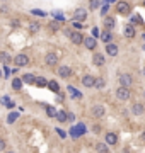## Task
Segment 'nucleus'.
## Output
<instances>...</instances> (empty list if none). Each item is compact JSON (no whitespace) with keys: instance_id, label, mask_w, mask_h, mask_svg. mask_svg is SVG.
<instances>
[{"instance_id":"nucleus-1","label":"nucleus","mask_w":145,"mask_h":153,"mask_svg":"<svg viewBox=\"0 0 145 153\" xmlns=\"http://www.w3.org/2000/svg\"><path fill=\"white\" fill-rule=\"evenodd\" d=\"M116 97L119 99V100L130 99V90H128V87H121V85H119V89L116 90Z\"/></svg>"},{"instance_id":"nucleus-2","label":"nucleus","mask_w":145,"mask_h":153,"mask_svg":"<svg viewBox=\"0 0 145 153\" xmlns=\"http://www.w3.org/2000/svg\"><path fill=\"white\" fill-rule=\"evenodd\" d=\"M118 12L121 15H128L131 12V7L128 2H118Z\"/></svg>"},{"instance_id":"nucleus-3","label":"nucleus","mask_w":145,"mask_h":153,"mask_svg":"<svg viewBox=\"0 0 145 153\" xmlns=\"http://www.w3.org/2000/svg\"><path fill=\"white\" fill-rule=\"evenodd\" d=\"M14 63L17 65V66H26L29 63V58H28V55H24V53H21V55H17L14 58Z\"/></svg>"},{"instance_id":"nucleus-4","label":"nucleus","mask_w":145,"mask_h":153,"mask_svg":"<svg viewBox=\"0 0 145 153\" xmlns=\"http://www.w3.org/2000/svg\"><path fill=\"white\" fill-rule=\"evenodd\" d=\"M84 133H85V126H84V124H77L75 128H72V129H70V134H72L74 138L80 136V134H84Z\"/></svg>"},{"instance_id":"nucleus-5","label":"nucleus","mask_w":145,"mask_h":153,"mask_svg":"<svg viewBox=\"0 0 145 153\" xmlns=\"http://www.w3.org/2000/svg\"><path fill=\"white\" fill-rule=\"evenodd\" d=\"M85 17H87V10H85V9H77L75 14H74V21H77V22L84 21Z\"/></svg>"},{"instance_id":"nucleus-6","label":"nucleus","mask_w":145,"mask_h":153,"mask_svg":"<svg viewBox=\"0 0 145 153\" xmlns=\"http://www.w3.org/2000/svg\"><path fill=\"white\" fill-rule=\"evenodd\" d=\"M44 61H46V65L53 66V65H56V63H58V56H56L55 53H48V55L44 56Z\"/></svg>"},{"instance_id":"nucleus-7","label":"nucleus","mask_w":145,"mask_h":153,"mask_svg":"<svg viewBox=\"0 0 145 153\" xmlns=\"http://www.w3.org/2000/svg\"><path fill=\"white\" fill-rule=\"evenodd\" d=\"M131 82H133L131 75H121L119 76V84H121V87H130Z\"/></svg>"},{"instance_id":"nucleus-8","label":"nucleus","mask_w":145,"mask_h":153,"mask_svg":"<svg viewBox=\"0 0 145 153\" xmlns=\"http://www.w3.org/2000/svg\"><path fill=\"white\" fill-rule=\"evenodd\" d=\"M84 44H85V48L87 49H94L96 48V39L92 38V36H89V38H84Z\"/></svg>"},{"instance_id":"nucleus-9","label":"nucleus","mask_w":145,"mask_h":153,"mask_svg":"<svg viewBox=\"0 0 145 153\" xmlns=\"http://www.w3.org/2000/svg\"><path fill=\"white\" fill-rule=\"evenodd\" d=\"M94 82H96V76H92V75H85L82 78V85H84V87H92Z\"/></svg>"},{"instance_id":"nucleus-10","label":"nucleus","mask_w":145,"mask_h":153,"mask_svg":"<svg viewBox=\"0 0 145 153\" xmlns=\"http://www.w3.org/2000/svg\"><path fill=\"white\" fill-rule=\"evenodd\" d=\"M106 53H108L109 56H116L118 55V46L116 44H113V43L106 44Z\"/></svg>"},{"instance_id":"nucleus-11","label":"nucleus","mask_w":145,"mask_h":153,"mask_svg":"<svg viewBox=\"0 0 145 153\" xmlns=\"http://www.w3.org/2000/svg\"><path fill=\"white\" fill-rule=\"evenodd\" d=\"M70 73H72V70H70L68 66H60V68H58V75L62 76V78H68Z\"/></svg>"},{"instance_id":"nucleus-12","label":"nucleus","mask_w":145,"mask_h":153,"mask_svg":"<svg viewBox=\"0 0 145 153\" xmlns=\"http://www.w3.org/2000/svg\"><path fill=\"white\" fill-rule=\"evenodd\" d=\"M70 39H72L74 44H80V43L84 41V38H82L80 32H72V34H70Z\"/></svg>"},{"instance_id":"nucleus-13","label":"nucleus","mask_w":145,"mask_h":153,"mask_svg":"<svg viewBox=\"0 0 145 153\" xmlns=\"http://www.w3.org/2000/svg\"><path fill=\"white\" fill-rule=\"evenodd\" d=\"M92 61H94L96 66H103V65H104V56L101 55V53H96L94 58H92Z\"/></svg>"},{"instance_id":"nucleus-14","label":"nucleus","mask_w":145,"mask_h":153,"mask_svg":"<svg viewBox=\"0 0 145 153\" xmlns=\"http://www.w3.org/2000/svg\"><path fill=\"white\" fill-rule=\"evenodd\" d=\"M116 141H118V136L114 133H108L106 134V143L108 145H116Z\"/></svg>"},{"instance_id":"nucleus-15","label":"nucleus","mask_w":145,"mask_h":153,"mask_svg":"<svg viewBox=\"0 0 145 153\" xmlns=\"http://www.w3.org/2000/svg\"><path fill=\"white\" fill-rule=\"evenodd\" d=\"M22 84H34L36 82V76L31 75V73H26V75H22Z\"/></svg>"},{"instance_id":"nucleus-16","label":"nucleus","mask_w":145,"mask_h":153,"mask_svg":"<svg viewBox=\"0 0 145 153\" xmlns=\"http://www.w3.org/2000/svg\"><path fill=\"white\" fill-rule=\"evenodd\" d=\"M92 114H94L96 118H103V116H104V107H103V105H94Z\"/></svg>"},{"instance_id":"nucleus-17","label":"nucleus","mask_w":145,"mask_h":153,"mask_svg":"<svg viewBox=\"0 0 145 153\" xmlns=\"http://www.w3.org/2000/svg\"><path fill=\"white\" fill-rule=\"evenodd\" d=\"M101 39H103L106 44H109V43L113 41V34H111L109 31H106V32H103V34H101Z\"/></svg>"},{"instance_id":"nucleus-18","label":"nucleus","mask_w":145,"mask_h":153,"mask_svg":"<svg viewBox=\"0 0 145 153\" xmlns=\"http://www.w3.org/2000/svg\"><path fill=\"white\" fill-rule=\"evenodd\" d=\"M46 85H48L50 90H53V92H58V90H60V85H58V82H55V80H50Z\"/></svg>"},{"instance_id":"nucleus-19","label":"nucleus","mask_w":145,"mask_h":153,"mask_svg":"<svg viewBox=\"0 0 145 153\" xmlns=\"http://www.w3.org/2000/svg\"><path fill=\"white\" fill-rule=\"evenodd\" d=\"M0 61L4 63V65H7V63H10V56L5 51H0Z\"/></svg>"},{"instance_id":"nucleus-20","label":"nucleus","mask_w":145,"mask_h":153,"mask_svg":"<svg viewBox=\"0 0 145 153\" xmlns=\"http://www.w3.org/2000/svg\"><path fill=\"white\" fill-rule=\"evenodd\" d=\"M56 119H58L60 123H65V121H67V112H65V111H58V112H56Z\"/></svg>"},{"instance_id":"nucleus-21","label":"nucleus","mask_w":145,"mask_h":153,"mask_svg":"<svg viewBox=\"0 0 145 153\" xmlns=\"http://www.w3.org/2000/svg\"><path fill=\"white\" fill-rule=\"evenodd\" d=\"M125 36H126V38H133V36H135L133 26H126V27H125Z\"/></svg>"},{"instance_id":"nucleus-22","label":"nucleus","mask_w":145,"mask_h":153,"mask_svg":"<svg viewBox=\"0 0 145 153\" xmlns=\"http://www.w3.org/2000/svg\"><path fill=\"white\" fill-rule=\"evenodd\" d=\"M12 87H14L15 90L22 89V80H21V78H14V80H12Z\"/></svg>"},{"instance_id":"nucleus-23","label":"nucleus","mask_w":145,"mask_h":153,"mask_svg":"<svg viewBox=\"0 0 145 153\" xmlns=\"http://www.w3.org/2000/svg\"><path fill=\"white\" fill-rule=\"evenodd\" d=\"M131 111L135 112V114H142V112H144V105H142V104H135L133 107H131Z\"/></svg>"},{"instance_id":"nucleus-24","label":"nucleus","mask_w":145,"mask_h":153,"mask_svg":"<svg viewBox=\"0 0 145 153\" xmlns=\"http://www.w3.org/2000/svg\"><path fill=\"white\" fill-rule=\"evenodd\" d=\"M96 148H97V152L99 153H108V146L104 145V143H97Z\"/></svg>"},{"instance_id":"nucleus-25","label":"nucleus","mask_w":145,"mask_h":153,"mask_svg":"<svg viewBox=\"0 0 145 153\" xmlns=\"http://www.w3.org/2000/svg\"><path fill=\"white\" fill-rule=\"evenodd\" d=\"M34 84L39 85V87H44L48 82H46V78H43V76H36V82H34Z\"/></svg>"},{"instance_id":"nucleus-26","label":"nucleus","mask_w":145,"mask_h":153,"mask_svg":"<svg viewBox=\"0 0 145 153\" xmlns=\"http://www.w3.org/2000/svg\"><path fill=\"white\" fill-rule=\"evenodd\" d=\"M68 92H70V95L72 97H80V92H77V89H74V87H68Z\"/></svg>"},{"instance_id":"nucleus-27","label":"nucleus","mask_w":145,"mask_h":153,"mask_svg":"<svg viewBox=\"0 0 145 153\" xmlns=\"http://www.w3.org/2000/svg\"><path fill=\"white\" fill-rule=\"evenodd\" d=\"M104 26H106L108 29H111L113 26H114V19H113V17H109V19H106V22H104Z\"/></svg>"},{"instance_id":"nucleus-28","label":"nucleus","mask_w":145,"mask_h":153,"mask_svg":"<svg viewBox=\"0 0 145 153\" xmlns=\"http://www.w3.org/2000/svg\"><path fill=\"white\" fill-rule=\"evenodd\" d=\"M46 114H48L50 118H56V111L53 107H46Z\"/></svg>"},{"instance_id":"nucleus-29","label":"nucleus","mask_w":145,"mask_h":153,"mask_svg":"<svg viewBox=\"0 0 145 153\" xmlns=\"http://www.w3.org/2000/svg\"><path fill=\"white\" fill-rule=\"evenodd\" d=\"M94 85H96L97 89H103V87H104V80H103V78H96Z\"/></svg>"},{"instance_id":"nucleus-30","label":"nucleus","mask_w":145,"mask_h":153,"mask_svg":"<svg viewBox=\"0 0 145 153\" xmlns=\"http://www.w3.org/2000/svg\"><path fill=\"white\" fill-rule=\"evenodd\" d=\"M131 24H142V17L140 15H133L131 17Z\"/></svg>"},{"instance_id":"nucleus-31","label":"nucleus","mask_w":145,"mask_h":153,"mask_svg":"<svg viewBox=\"0 0 145 153\" xmlns=\"http://www.w3.org/2000/svg\"><path fill=\"white\" fill-rule=\"evenodd\" d=\"M15 119H17V114H15V112H12V114H9V119H7V123H9V124H12V123H14Z\"/></svg>"},{"instance_id":"nucleus-32","label":"nucleus","mask_w":145,"mask_h":153,"mask_svg":"<svg viewBox=\"0 0 145 153\" xmlns=\"http://www.w3.org/2000/svg\"><path fill=\"white\" fill-rule=\"evenodd\" d=\"M38 29H39V24H31V26H29V31H31V32H36Z\"/></svg>"},{"instance_id":"nucleus-33","label":"nucleus","mask_w":145,"mask_h":153,"mask_svg":"<svg viewBox=\"0 0 145 153\" xmlns=\"http://www.w3.org/2000/svg\"><path fill=\"white\" fill-rule=\"evenodd\" d=\"M97 36H99V29H97V27H92V38L96 39Z\"/></svg>"},{"instance_id":"nucleus-34","label":"nucleus","mask_w":145,"mask_h":153,"mask_svg":"<svg viewBox=\"0 0 145 153\" xmlns=\"http://www.w3.org/2000/svg\"><path fill=\"white\" fill-rule=\"evenodd\" d=\"M4 150H5V139L0 138V152H4Z\"/></svg>"},{"instance_id":"nucleus-35","label":"nucleus","mask_w":145,"mask_h":153,"mask_svg":"<svg viewBox=\"0 0 145 153\" xmlns=\"http://www.w3.org/2000/svg\"><path fill=\"white\" fill-rule=\"evenodd\" d=\"M108 9H109V5H104V7L101 9V14L104 15V14H106V12H108Z\"/></svg>"},{"instance_id":"nucleus-36","label":"nucleus","mask_w":145,"mask_h":153,"mask_svg":"<svg viewBox=\"0 0 145 153\" xmlns=\"http://www.w3.org/2000/svg\"><path fill=\"white\" fill-rule=\"evenodd\" d=\"M97 4H99L97 0H90V7H92V9H94V7H97Z\"/></svg>"},{"instance_id":"nucleus-37","label":"nucleus","mask_w":145,"mask_h":153,"mask_svg":"<svg viewBox=\"0 0 145 153\" xmlns=\"http://www.w3.org/2000/svg\"><path fill=\"white\" fill-rule=\"evenodd\" d=\"M56 131H58V134H60L62 138H65V131H62V129H56Z\"/></svg>"},{"instance_id":"nucleus-38","label":"nucleus","mask_w":145,"mask_h":153,"mask_svg":"<svg viewBox=\"0 0 145 153\" xmlns=\"http://www.w3.org/2000/svg\"><path fill=\"white\" fill-rule=\"evenodd\" d=\"M4 71H5V75H9V73H10V70H9V66H7V65H5V68H4Z\"/></svg>"},{"instance_id":"nucleus-39","label":"nucleus","mask_w":145,"mask_h":153,"mask_svg":"<svg viewBox=\"0 0 145 153\" xmlns=\"http://www.w3.org/2000/svg\"><path fill=\"white\" fill-rule=\"evenodd\" d=\"M33 14H36V15H44L43 12H39V10H33Z\"/></svg>"},{"instance_id":"nucleus-40","label":"nucleus","mask_w":145,"mask_h":153,"mask_svg":"<svg viewBox=\"0 0 145 153\" xmlns=\"http://www.w3.org/2000/svg\"><path fill=\"white\" fill-rule=\"evenodd\" d=\"M144 75H145V68H144Z\"/></svg>"},{"instance_id":"nucleus-41","label":"nucleus","mask_w":145,"mask_h":153,"mask_svg":"<svg viewBox=\"0 0 145 153\" xmlns=\"http://www.w3.org/2000/svg\"><path fill=\"white\" fill-rule=\"evenodd\" d=\"M7 153H14V152H7Z\"/></svg>"},{"instance_id":"nucleus-42","label":"nucleus","mask_w":145,"mask_h":153,"mask_svg":"<svg viewBox=\"0 0 145 153\" xmlns=\"http://www.w3.org/2000/svg\"><path fill=\"white\" fill-rule=\"evenodd\" d=\"M144 95H145V92H144Z\"/></svg>"}]
</instances>
